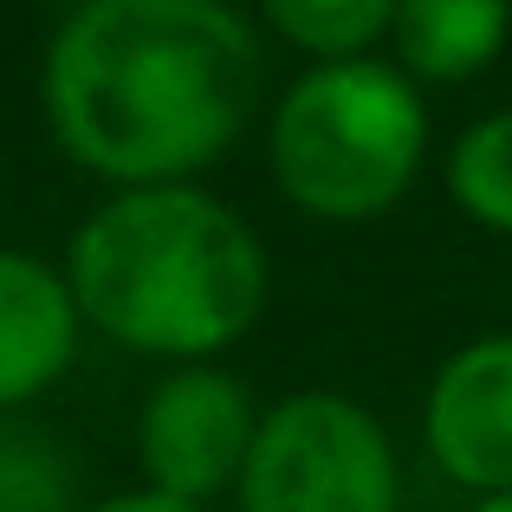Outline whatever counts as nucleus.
<instances>
[{
	"mask_svg": "<svg viewBox=\"0 0 512 512\" xmlns=\"http://www.w3.org/2000/svg\"><path fill=\"white\" fill-rule=\"evenodd\" d=\"M409 467L389 422L350 389L266 402L227 512H402Z\"/></svg>",
	"mask_w": 512,
	"mask_h": 512,
	"instance_id": "nucleus-4",
	"label": "nucleus"
},
{
	"mask_svg": "<svg viewBox=\"0 0 512 512\" xmlns=\"http://www.w3.org/2000/svg\"><path fill=\"white\" fill-rule=\"evenodd\" d=\"M253 20L266 39L299 52L305 65L325 59H370L389 46L396 0H253Z\"/></svg>",
	"mask_w": 512,
	"mask_h": 512,
	"instance_id": "nucleus-10",
	"label": "nucleus"
},
{
	"mask_svg": "<svg viewBox=\"0 0 512 512\" xmlns=\"http://www.w3.org/2000/svg\"><path fill=\"white\" fill-rule=\"evenodd\" d=\"M85 331L143 363H221L273 305L266 234L208 182L104 188L59 253Z\"/></svg>",
	"mask_w": 512,
	"mask_h": 512,
	"instance_id": "nucleus-2",
	"label": "nucleus"
},
{
	"mask_svg": "<svg viewBox=\"0 0 512 512\" xmlns=\"http://www.w3.org/2000/svg\"><path fill=\"white\" fill-rule=\"evenodd\" d=\"M260 415H266V402L227 363L156 370V383L137 402V428H130L137 480L156 493H175V500L221 506L253 454Z\"/></svg>",
	"mask_w": 512,
	"mask_h": 512,
	"instance_id": "nucleus-5",
	"label": "nucleus"
},
{
	"mask_svg": "<svg viewBox=\"0 0 512 512\" xmlns=\"http://www.w3.org/2000/svg\"><path fill=\"white\" fill-rule=\"evenodd\" d=\"M461 512H512V493H480V500H467Z\"/></svg>",
	"mask_w": 512,
	"mask_h": 512,
	"instance_id": "nucleus-13",
	"label": "nucleus"
},
{
	"mask_svg": "<svg viewBox=\"0 0 512 512\" xmlns=\"http://www.w3.org/2000/svg\"><path fill=\"white\" fill-rule=\"evenodd\" d=\"M85 312L52 253L0 247V415L39 409L85 350Z\"/></svg>",
	"mask_w": 512,
	"mask_h": 512,
	"instance_id": "nucleus-7",
	"label": "nucleus"
},
{
	"mask_svg": "<svg viewBox=\"0 0 512 512\" xmlns=\"http://www.w3.org/2000/svg\"><path fill=\"white\" fill-rule=\"evenodd\" d=\"M441 195L467 227L493 240H512V104L467 117L448 137V150L435 156Z\"/></svg>",
	"mask_w": 512,
	"mask_h": 512,
	"instance_id": "nucleus-9",
	"label": "nucleus"
},
{
	"mask_svg": "<svg viewBox=\"0 0 512 512\" xmlns=\"http://www.w3.org/2000/svg\"><path fill=\"white\" fill-rule=\"evenodd\" d=\"M422 454L454 493H512V331H480L422 389Z\"/></svg>",
	"mask_w": 512,
	"mask_h": 512,
	"instance_id": "nucleus-6",
	"label": "nucleus"
},
{
	"mask_svg": "<svg viewBox=\"0 0 512 512\" xmlns=\"http://www.w3.org/2000/svg\"><path fill=\"white\" fill-rule=\"evenodd\" d=\"M85 461L33 409L0 415V512H78Z\"/></svg>",
	"mask_w": 512,
	"mask_h": 512,
	"instance_id": "nucleus-11",
	"label": "nucleus"
},
{
	"mask_svg": "<svg viewBox=\"0 0 512 512\" xmlns=\"http://www.w3.org/2000/svg\"><path fill=\"white\" fill-rule=\"evenodd\" d=\"M260 130L279 201L318 227L389 221L435 163L428 91L383 52L299 65Z\"/></svg>",
	"mask_w": 512,
	"mask_h": 512,
	"instance_id": "nucleus-3",
	"label": "nucleus"
},
{
	"mask_svg": "<svg viewBox=\"0 0 512 512\" xmlns=\"http://www.w3.org/2000/svg\"><path fill=\"white\" fill-rule=\"evenodd\" d=\"M78 512H214V506H195V500H175V493H156V487H117V493H98Z\"/></svg>",
	"mask_w": 512,
	"mask_h": 512,
	"instance_id": "nucleus-12",
	"label": "nucleus"
},
{
	"mask_svg": "<svg viewBox=\"0 0 512 512\" xmlns=\"http://www.w3.org/2000/svg\"><path fill=\"white\" fill-rule=\"evenodd\" d=\"M266 104V33L240 0H78L39 52L46 137L98 188L208 182Z\"/></svg>",
	"mask_w": 512,
	"mask_h": 512,
	"instance_id": "nucleus-1",
	"label": "nucleus"
},
{
	"mask_svg": "<svg viewBox=\"0 0 512 512\" xmlns=\"http://www.w3.org/2000/svg\"><path fill=\"white\" fill-rule=\"evenodd\" d=\"M52 7H59V13H65V7H78V0H52Z\"/></svg>",
	"mask_w": 512,
	"mask_h": 512,
	"instance_id": "nucleus-14",
	"label": "nucleus"
},
{
	"mask_svg": "<svg viewBox=\"0 0 512 512\" xmlns=\"http://www.w3.org/2000/svg\"><path fill=\"white\" fill-rule=\"evenodd\" d=\"M512 46V0H396L383 59H396L422 91H454L487 78Z\"/></svg>",
	"mask_w": 512,
	"mask_h": 512,
	"instance_id": "nucleus-8",
	"label": "nucleus"
}]
</instances>
